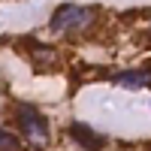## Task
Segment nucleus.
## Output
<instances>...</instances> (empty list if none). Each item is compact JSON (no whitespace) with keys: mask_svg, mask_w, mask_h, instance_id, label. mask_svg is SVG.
I'll return each mask as SVG.
<instances>
[{"mask_svg":"<svg viewBox=\"0 0 151 151\" xmlns=\"http://www.w3.org/2000/svg\"><path fill=\"white\" fill-rule=\"evenodd\" d=\"M94 21V6H79V3H64L55 9V15L48 18V27L55 33H76L85 30Z\"/></svg>","mask_w":151,"mask_h":151,"instance_id":"obj_1","label":"nucleus"},{"mask_svg":"<svg viewBox=\"0 0 151 151\" xmlns=\"http://www.w3.org/2000/svg\"><path fill=\"white\" fill-rule=\"evenodd\" d=\"M15 121H18V130L27 136V139L33 142V145H45L48 142V124H45V118L36 112V106H18L15 109Z\"/></svg>","mask_w":151,"mask_h":151,"instance_id":"obj_2","label":"nucleus"},{"mask_svg":"<svg viewBox=\"0 0 151 151\" xmlns=\"http://www.w3.org/2000/svg\"><path fill=\"white\" fill-rule=\"evenodd\" d=\"M70 136L76 142H79L82 148H88V151H100L106 145V136H97V133H91V127L88 124H82V121H76V124H70Z\"/></svg>","mask_w":151,"mask_h":151,"instance_id":"obj_3","label":"nucleus"},{"mask_svg":"<svg viewBox=\"0 0 151 151\" xmlns=\"http://www.w3.org/2000/svg\"><path fill=\"white\" fill-rule=\"evenodd\" d=\"M112 82L118 88H145V85H151V73L148 70H127V73H118Z\"/></svg>","mask_w":151,"mask_h":151,"instance_id":"obj_4","label":"nucleus"},{"mask_svg":"<svg viewBox=\"0 0 151 151\" xmlns=\"http://www.w3.org/2000/svg\"><path fill=\"white\" fill-rule=\"evenodd\" d=\"M0 148H3V151H18V139L9 133V127L0 130Z\"/></svg>","mask_w":151,"mask_h":151,"instance_id":"obj_5","label":"nucleus"}]
</instances>
